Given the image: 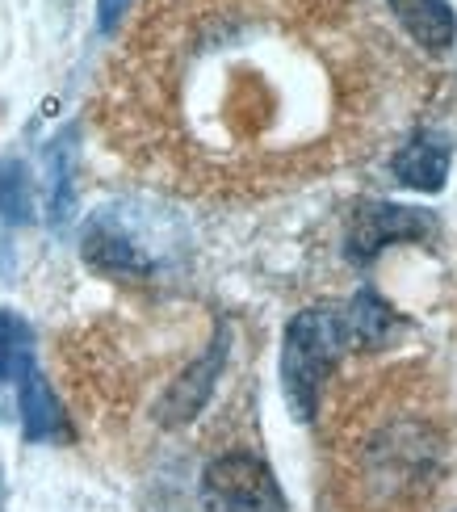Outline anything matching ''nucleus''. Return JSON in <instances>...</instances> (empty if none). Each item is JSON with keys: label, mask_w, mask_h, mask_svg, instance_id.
Wrapping results in <instances>:
<instances>
[{"label": "nucleus", "mask_w": 457, "mask_h": 512, "mask_svg": "<svg viewBox=\"0 0 457 512\" xmlns=\"http://www.w3.org/2000/svg\"><path fill=\"white\" fill-rule=\"evenodd\" d=\"M332 0H151L101 84V131L147 181L260 194L340 147Z\"/></svg>", "instance_id": "f257e3e1"}, {"label": "nucleus", "mask_w": 457, "mask_h": 512, "mask_svg": "<svg viewBox=\"0 0 457 512\" xmlns=\"http://www.w3.org/2000/svg\"><path fill=\"white\" fill-rule=\"evenodd\" d=\"M340 450V483L348 487V500H361L369 508H399L424 504L428 492L445 475V433L432 424L428 412L395 408L374 416H357L348 441Z\"/></svg>", "instance_id": "f03ea898"}, {"label": "nucleus", "mask_w": 457, "mask_h": 512, "mask_svg": "<svg viewBox=\"0 0 457 512\" xmlns=\"http://www.w3.org/2000/svg\"><path fill=\"white\" fill-rule=\"evenodd\" d=\"M348 349L357 345L344 303L307 307L286 324V336H281V391H286L294 420L319 416L323 387H328V378L336 374Z\"/></svg>", "instance_id": "7ed1b4c3"}, {"label": "nucleus", "mask_w": 457, "mask_h": 512, "mask_svg": "<svg viewBox=\"0 0 457 512\" xmlns=\"http://www.w3.org/2000/svg\"><path fill=\"white\" fill-rule=\"evenodd\" d=\"M202 504L206 512H290L269 462L248 450H227L206 462Z\"/></svg>", "instance_id": "20e7f679"}, {"label": "nucleus", "mask_w": 457, "mask_h": 512, "mask_svg": "<svg viewBox=\"0 0 457 512\" xmlns=\"http://www.w3.org/2000/svg\"><path fill=\"white\" fill-rule=\"evenodd\" d=\"M432 231H437V223H432L428 210H411L399 202H365L353 210L344 252L353 265H369L382 248L399 244V240H428Z\"/></svg>", "instance_id": "39448f33"}, {"label": "nucleus", "mask_w": 457, "mask_h": 512, "mask_svg": "<svg viewBox=\"0 0 457 512\" xmlns=\"http://www.w3.org/2000/svg\"><path fill=\"white\" fill-rule=\"evenodd\" d=\"M223 361H227V332H219L210 340V349L193 361V366L181 374V378H172V387L168 395L160 399V424H168V429H177V424L193 420L202 408H206V399L214 391V382H219L223 374Z\"/></svg>", "instance_id": "423d86ee"}, {"label": "nucleus", "mask_w": 457, "mask_h": 512, "mask_svg": "<svg viewBox=\"0 0 457 512\" xmlns=\"http://www.w3.org/2000/svg\"><path fill=\"white\" fill-rule=\"evenodd\" d=\"M449 164H453V139L445 131H420L411 143L399 147L390 168H395L399 185L420 189V194H437V189H445Z\"/></svg>", "instance_id": "0eeeda50"}, {"label": "nucleus", "mask_w": 457, "mask_h": 512, "mask_svg": "<svg viewBox=\"0 0 457 512\" xmlns=\"http://www.w3.org/2000/svg\"><path fill=\"white\" fill-rule=\"evenodd\" d=\"M84 256H89L93 269L114 273V277H147L151 273L147 252L105 215H97L89 223V231H84Z\"/></svg>", "instance_id": "6e6552de"}, {"label": "nucleus", "mask_w": 457, "mask_h": 512, "mask_svg": "<svg viewBox=\"0 0 457 512\" xmlns=\"http://www.w3.org/2000/svg\"><path fill=\"white\" fill-rule=\"evenodd\" d=\"M17 408H21V433H26V441L68 437V416H63L51 382L38 374V366H30L17 378Z\"/></svg>", "instance_id": "1a4fd4ad"}, {"label": "nucleus", "mask_w": 457, "mask_h": 512, "mask_svg": "<svg viewBox=\"0 0 457 512\" xmlns=\"http://www.w3.org/2000/svg\"><path fill=\"white\" fill-rule=\"evenodd\" d=\"M399 26L428 51H449L457 42V17L445 0H386Z\"/></svg>", "instance_id": "9d476101"}, {"label": "nucleus", "mask_w": 457, "mask_h": 512, "mask_svg": "<svg viewBox=\"0 0 457 512\" xmlns=\"http://www.w3.org/2000/svg\"><path fill=\"white\" fill-rule=\"evenodd\" d=\"M344 311H348V328H353V345L357 349H386L390 340H395V332L403 328L399 311L369 286L348 298Z\"/></svg>", "instance_id": "9b49d317"}, {"label": "nucleus", "mask_w": 457, "mask_h": 512, "mask_svg": "<svg viewBox=\"0 0 457 512\" xmlns=\"http://www.w3.org/2000/svg\"><path fill=\"white\" fill-rule=\"evenodd\" d=\"M47 189H51V223H68L72 215V173H76V139L72 131L59 135L47 152Z\"/></svg>", "instance_id": "f8f14e48"}, {"label": "nucleus", "mask_w": 457, "mask_h": 512, "mask_svg": "<svg viewBox=\"0 0 457 512\" xmlns=\"http://www.w3.org/2000/svg\"><path fill=\"white\" fill-rule=\"evenodd\" d=\"M34 366V332L17 311H0V382H17Z\"/></svg>", "instance_id": "ddd939ff"}, {"label": "nucleus", "mask_w": 457, "mask_h": 512, "mask_svg": "<svg viewBox=\"0 0 457 512\" xmlns=\"http://www.w3.org/2000/svg\"><path fill=\"white\" fill-rule=\"evenodd\" d=\"M34 215V194H30V173L21 160H0V219L5 223H30Z\"/></svg>", "instance_id": "4468645a"}, {"label": "nucleus", "mask_w": 457, "mask_h": 512, "mask_svg": "<svg viewBox=\"0 0 457 512\" xmlns=\"http://www.w3.org/2000/svg\"><path fill=\"white\" fill-rule=\"evenodd\" d=\"M130 9V0H101V30L110 34L118 26V17Z\"/></svg>", "instance_id": "2eb2a0df"}]
</instances>
